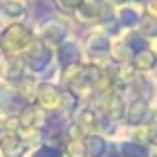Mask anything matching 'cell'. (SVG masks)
<instances>
[{"label": "cell", "mask_w": 157, "mask_h": 157, "mask_svg": "<svg viewBox=\"0 0 157 157\" xmlns=\"http://www.w3.org/2000/svg\"><path fill=\"white\" fill-rule=\"evenodd\" d=\"M37 96H39L41 107L46 111H54V109L61 107V93L50 83H43L37 89Z\"/></svg>", "instance_id": "1"}, {"label": "cell", "mask_w": 157, "mask_h": 157, "mask_svg": "<svg viewBox=\"0 0 157 157\" xmlns=\"http://www.w3.org/2000/svg\"><path fill=\"white\" fill-rule=\"evenodd\" d=\"M83 144H85V151L89 157H104L109 148L102 135H87L83 139Z\"/></svg>", "instance_id": "2"}, {"label": "cell", "mask_w": 157, "mask_h": 157, "mask_svg": "<svg viewBox=\"0 0 157 157\" xmlns=\"http://www.w3.org/2000/svg\"><path fill=\"white\" fill-rule=\"evenodd\" d=\"M50 59V54L48 50L43 46V44H33V48L30 50V56H28V63L33 70H41Z\"/></svg>", "instance_id": "3"}, {"label": "cell", "mask_w": 157, "mask_h": 157, "mask_svg": "<svg viewBox=\"0 0 157 157\" xmlns=\"http://www.w3.org/2000/svg\"><path fill=\"white\" fill-rule=\"evenodd\" d=\"M118 148H120L118 151L122 157H150L146 146H142L135 140H124V142H120Z\"/></svg>", "instance_id": "4"}, {"label": "cell", "mask_w": 157, "mask_h": 157, "mask_svg": "<svg viewBox=\"0 0 157 157\" xmlns=\"http://www.w3.org/2000/svg\"><path fill=\"white\" fill-rule=\"evenodd\" d=\"M148 107H146V102L144 100H135L131 105H129V111H128V122L129 124H140V122H146L148 118Z\"/></svg>", "instance_id": "5"}, {"label": "cell", "mask_w": 157, "mask_h": 157, "mask_svg": "<svg viewBox=\"0 0 157 157\" xmlns=\"http://www.w3.org/2000/svg\"><path fill=\"white\" fill-rule=\"evenodd\" d=\"M22 146V139L17 133H6L2 139H0V148L4 150V153L13 155L15 151H19Z\"/></svg>", "instance_id": "6"}, {"label": "cell", "mask_w": 157, "mask_h": 157, "mask_svg": "<svg viewBox=\"0 0 157 157\" xmlns=\"http://www.w3.org/2000/svg\"><path fill=\"white\" fill-rule=\"evenodd\" d=\"M107 113H109V118H111L113 122H115V120H118V118L126 113V107H124V100H122V96L115 94V96L109 100Z\"/></svg>", "instance_id": "7"}, {"label": "cell", "mask_w": 157, "mask_h": 157, "mask_svg": "<svg viewBox=\"0 0 157 157\" xmlns=\"http://www.w3.org/2000/svg\"><path fill=\"white\" fill-rule=\"evenodd\" d=\"M21 120V126L22 128H33L35 126V120H37V111L33 105H24L22 107V113L19 117Z\"/></svg>", "instance_id": "8"}, {"label": "cell", "mask_w": 157, "mask_h": 157, "mask_svg": "<svg viewBox=\"0 0 157 157\" xmlns=\"http://www.w3.org/2000/svg\"><path fill=\"white\" fill-rule=\"evenodd\" d=\"M67 151L70 157H87V151H85V144L83 140L76 139V140H70L67 144Z\"/></svg>", "instance_id": "9"}, {"label": "cell", "mask_w": 157, "mask_h": 157, "mask_svg": "<svg viewBox=\"0 0 157 157\" xmlns=\"http://www.w3.org/2000/svg\"><path fill=\"white\" fill-rule=\"evenodd\" d=\"M72 52H78V48L74 44H65L61 48V54H59V59L61 63L67 67V65H74V61H78V56H72Z\"/></svg>", "instance_id": "10"}, {"label": "cell", "mask_w": 157, "mask_h": 157, "mask_svg": "<svg viewBox=\"0 0 157 157\" xmlns=\"http://www.w3.org/2000/svg\"><path fill=\"white\" fill-rule=\"evenodd\" d=\"M32 157H61V150L56 146H50V144H43L39 150L33 151Z\"/></svg>", "instance_id": "11"}, {"label": "cell", "mask_w": 157, "mask_h": 157, "mask_svg": "<svg viewBox=\"0 0 157 157\" xmlns=\"http://www.w3.org/2000/svg\"><path fill=\"white\" fill-rule=\"evenodd\" d=\"M2 128H4L6 133H17L19 128H21V120H19V117H10V118L2 124Z\"/></svg>", "instance_id": "12"}, {"label": "cell", "mask_w": 157, "mask_h": 157, "mask_svg": "<svg viewBox=\"0 0 157 157\" xmlns=\"http://www.w3.org/2000/svg\"><path fill=\"white\" fill-rule=\"evenodd\" d=\"M61 105H65L67 109H74L76 107V96L72 93H63L61 94Z\"/></svg>", "instance_id": "13"}, {"label": "cell", "mask_w": 157, "mask_h": 157, "mask_svg": "<svg viewBox=\"0 0 157 157\" xmlns=\"http://www.w3.org/2000/svg\"><path fill=\"white\" fill-rule=\"evenodd\" d=\"M146 131H148V142L157 144V122H151Z\"/></svg>", "instance_id": "14"}, {"label": "cell", "mask_w": 157, "mask_h": 157, "mask_svg": "<svg viewBox=\"0 0 157 157\" xmlns=\"http://www.w3.org/2000/svg\"><path fill=\"white\" fill-rule=\"evenodd\" d=\"M135 65H137L139 68H150V67L153 65V57L148 56V57H144L142 61H135Z\"/></svg>", "instance_id": "15"}, {"label": "cell", "mask_w": 157, "mask_h": 157, "mask_svg": "<svg viewBox=\"0 0 157 157\" xmlns=\"http://www.w3.org/2000/svg\"><path fill=\"white\" fill-rule=\"evenodd\" d=\"M104 157H122V155H120V151H118V148H117V146H109Z\"/></svg>", "instance_id": "16"}, {"label": "cell", "mask_w": 157, "mask_h": 157, "mask_svg": "<svg viewBox=\"0 0 157 157\" xmlns=\"http://www.w3.org/2000/svg\"><path fill=\"white\" fill-rule=\"evenodd\" d=\"M118 2H122V0H118Z\"/></svg>", "instance_id": "17"}]
</instances>
